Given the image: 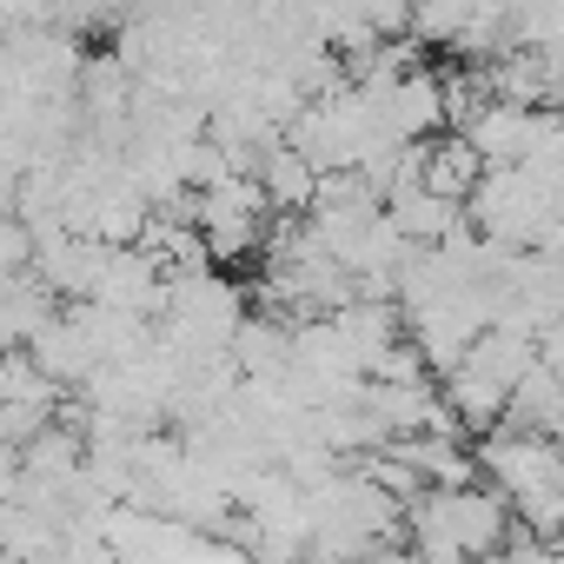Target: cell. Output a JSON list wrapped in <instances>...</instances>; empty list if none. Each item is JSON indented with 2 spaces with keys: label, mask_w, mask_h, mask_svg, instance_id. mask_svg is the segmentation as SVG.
Returning <instances> with one entry per match:
<instances>
[{
  "label": "cell",
  "mask_w": 564,
  "mask_h": 564,
  "mask_svg": "<svg viewBox=\"0 0 564 564\" xmlns=\"http://www.w3.org/2000/svg\"><path fill=\"white\" fill-rule=\"evenodd\" d=\"M485 173H491V166H485V153H478L465 133H445V140H432V153H425V186H432L438 199L471 206V193H478Z\"/></svg>",
  "instance_id": "cell-2"
},
{
  "label": "cell",
  "mask_w": 564,
  "mask_h": 564,
  "mask_svg": "<svg viewBox=\"0 0 564 564\" xmlns=\"http://www.w3.org/2000/svg\"><path fill=\"white\" fill-rule=\"evenodd\" d=\"M319 166L293 147V140H279L272 153H265V166H259V186H265V199H272V213H313L319 206Z\"/></svg>",
  "instance_id": "cell-1"
}]
</instances>
